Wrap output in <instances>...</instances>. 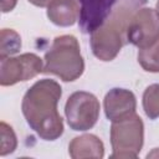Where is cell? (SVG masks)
Masks as SVG:
<instances>
[{"instance_id": "obj_1", "label": "cell", "mask_w": 159, "mask_h": 159, "mask_svg": "<svg viewBox=\"0 0 159 159\" xmlns=\"http://www.w3.org/2000/svg\"><path fill=\"white\" fill-rule=\"evenodd\" d=\"M61 86L50 78L35 82L21 102L22 114L30 128L43 140H56L63 133V120L57 111Z\"/></svg>"}, {"instance_id": "obj_2", "label": "cell", "mask_w": 159, "mask_h": 159, "mask_svg": "<svg viewBox=\"0 0 159 159\" xmlns=\"http://www.w3.org/2000/svg\"><path fill=\"white\" fill-rule=\"evenodd\" d=\"M145 2L147 0H122L106 22L91 34V48L98 60L108 62L117 57L120 48L128 42L127 29L132 16Z\"/></svg>"}, {"instance_id": "obj_3", "label": "cell", "mask_w": 159, "mask_h": 159, "mask_svg": "<svg viewBox=\"0 0 159 159\" xmlns=\"http://www.w3.org/2000/svg\"><path fill=\"white\" fill-rule=\"evenodd\" d=\"M42 72L60 77L65 82L80 78L84 71V61L80 51V43L72 35L55 37L50 50L43 57Z\"/></svg>"}, {"instance_id": "obj_4", "label": "cell", "mask_w": 159, "mask_h": 159, "mask_svg": "<svg viewBox=\"0 0 159 159\" xmlns=\"http://www.w3.org/2000/svg\"><path fill=\"white\" fill-rule=\"evenodd\" d=\"M144 143V124L142 118L133 113L123 119L112 122L111 158H137Z\"/></svg>"}, {"instance_id": "obj_5", "label": "cell", "mask_w": 159, "mask_h": 159, "mask_svg": "<svg viewBox=\"0 0 159 159\" xmlns=\"http://www.w3.org/2000/svg\"><path fill=\"white\" fill-rule=\"evenodd\" d=\"M99 101L86 91L73 92L65 104L67 124L72 130L84 132L91 129L99 117Z\"/></svg>"}, {"instance_id": "obj_6", "label": "cell", "mask_w": 159, "mask_h": 159, "mask_svg": "<svg viewBox=\"0 0 159 159\" xmlns=\"http://www.w3.org/2000/svg\"><path fill=\"white\" fill-rule=\"evenodd\" d=\"M42 60L35 53H22L16 57L0 58V84L14 86L42 72Z\"/></svg>"}, {"instance_id": "obj_7", "label": "cell", "mask_w": 159, "mask_h": 159, "mask_svg": "<svg viewBox=\"0 0 159 159\" xmlns=\"http://www.w3.org/2000/svg\"><path fill=\"white\" fill-rule=\"evenodd\" d=\"M159 40V17L154 9L140 7L132 16L127 29V41L139 50Z\"/></svg>"}, {"instance_id": "obj_8", "label": "cell", "mask_w": 159, "mask_h": 159, "mask_svg": "<svg viewBox=\"0 0 159 159\" xmlns=\"http://www.w3.org/2000/svg\"><path fill=\"white\" fill-rule=\"evenodd\" d=\"M78 26L83 34H92L99 29L112 14L118 0H78Z\"/></svg>"}, {"instance_id": "obj_9", "label": "cell", "mask_w": 159, "mask_h": 159, "mask_svg": "<svg viewBox=\"0 0 159 159\" xmlns=\"http://www.w3.org/2000/svg\"><path fill=\"white\" fill-rule=\"evenodd\" d=\"M103 107L106 117L111 122H116L135 113L137 99L129 89L112 88L104 96Z\"/></svg>"}, {"instance_id": "obj_10", "label": "cell", "mask_w": 159, "mask_h": 159, "mask_svg": "<svg viewBox=\"0 0 159 159\" xmlns=\"http://www.w3.org/2000/svg\"><path fill=\"white\" fill-rule=\"evenodd\" d=\"M68 154L72 159H101L104 155V145L94 134H83L71 140L68 144Z\"/></svg>"}, {"instance_id": "obj_11", "label": "cell", "mask_w": 159, "mask_h": 159, "mask_svg": "<svg viewBox=\"0 0 159 159\" xmlns=\"http://www.w3.org/2000/svg\"><path fill=\"white\" fill-rule=\"evenodd\" d=\"M47 17L57 26H72L80 17L77 0H52L47 6Z\"/></svg>"}, {"instance_id": "obj_12", "label": "cell", "mask_w": 159, "mask_h": 159, "mask_svg": "<svg viewBox=\"0 0 159 159\" xmlns=\"http://www.w3.org/2000/svg\"><path fill=\"white\" fill-rule=\"evenodd\" d=\"M21 48L20 35L11 29H2L0 32V58L10 57Z\"/></svg>"}, {"instance_id": "obj_13", "label": "cell", "mask_w": 159, "mask_h": 159, "mask_svg": "<svg viewBox=\"0 0 159 159\" xmlns=\"http://www.w3.org/2000/svg\"><path fill=\"white\" fill-rule=\"evenodd\" d=\"M138 62L147 72H159V40L154 45L138 51Z\"/></svg>"}, {"instance_id": "obj_14", "label": "cell", "mask_w": 159, "mask_h": 159, "mask_svg": "<svg viewBox=\"0 0 159 159\" xmlns=\"http://www.w3.org/2000/svg\"><path fill=\"white\" fill-rule=\"evenodd\" d=\"M143 109L149 119L159 118V84L154 83L145 88L143 93Z\"/></svg>"}, {"instance_id": "obj_15", "label": "cell", "mask_w": 159, "mask_h": 159, "mask_svg": "<svg viewBox=\"0 0 159 159\" xmlns=\"http://www.w3.org/2000/svg\"><path fill=\"white\" fill-rule=\"evenodd\" d=\"M0 130H1V142H0V155H7L12 152H15L17 147V139L15 135V132L12 128L6 124L5 122L0 123Z\"/></svg>"}, {"instance_id": "obj_16", "label": "cell", "mask_w": 159, "mask_h": 159, "mask_svg": "<svg viewBox=\"0 0 159 159\" xmlns=\"http://www.w3.org/2000/svg\"><path fill=\"white\" fill-rule=\"evenodd\" d=\"M17 0H1V11L2 12H9L16 6Z\"/></svg>"}, {"instance_id": "obj_17", "label": "cell", "mask_w": 159, "mask_h": 159, "mask_svg": "<svg viewBox=\"0 0 159 159\" xmlns=\"http://www.w3.org/2000/svg\"><path fill=\"white\" fill-rule=\"evenodd\" d=\"M51 1H52V0H29V2H31L32 5L39 6V7H45V6L47 7Z\"/></svg>"}, {"instance_id": "obj_18", "label": "cell", "mask_w": 159, "mask_h": 159, "mask_svg": "<svg viewBox=\"0 0 159 159\" xmlns=\"http://www.w3.org/2000/svg\"><path fill=\"white\" fill-rule=\"evenodd\" d=\"M148 158H152V157H159V149L158 148H155L152 153H148V155H147Z\"/></svg>"}, {"instance_id": "obj_19", "label": "cell", "mask_w": 159, "mask_h": 159, "mask_svg": "<svg viewBox=\"0 0 159 159\" xmlns=\"http://www.w3.org/2000/svg\"><path fill=\"white\" fill-rule=\"evenodd\" d=\"M155 12H157V15L159 17V0L157 1V5H155Z\"/></svg>"}]
</instances>
